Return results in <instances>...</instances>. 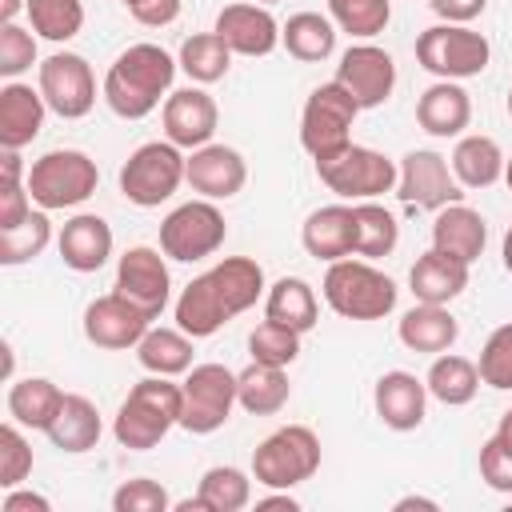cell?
Segmentation results:
<instances>
[{
	"instance_id": "cell-1",
	"label": "cell",
	"mask_w": 512,
	"mask_h": 512,
	"mask_svg": "<svg viewBox=\"0 0 512 512\" xmlns=\"http://www.w3.org/2000/svg\"><path fill=\"white\" fill-rule=\"evenodd\" d=\"M264 292H268L264 268L252 256H224L220 264H212L208 272L184 284V292L172 304L176 328H184L192 340H208L232 316L248 312Z\"/></svg>"
},
{
	"instance_id": "cell-2",
	"label": "cell",
	"mask_w": 512,
	"mask_h": 512,
	"mask_svg": "<svg viewBox=\"0 0 512 512\" xmlns=\"http://www.w3.org/2000/svg\"><path fill=\"white\" fill-rule=\"evenodd\" d=\"M176 56H168L160 44H128L104 72L100 96L120 120H144L156 108H164L172 80H176Z\"/></svg>"
},
{
	"instance_id": "cell-3",
	"label": "cell",
	"mask_w": 512,
	"mask_h": 512,
	"mask_svg": "<svg viewBox=\"0 0 512 512\" xmlns=\"http://www.w3.org/2000/svg\"><path fill=\"white\" fill-rule=\"evenodd\" d=\"M180 408H184V388L172 384V376H152L148 372L120 400L116 420H112V436L128 452H148L172 428H180Z\"/></svg>"
},
{
	"instance_id": "cell-4",
	"label": "cell",
	"mask_w": 512,
	"mask_h": 512,
	"mask_svg": "<svg viewBox=\"0 0 512 512\" xmlns=\"http://www.w3.org/2000/svg\"><path fill=\"white\" fill-rule=\"evenodd\" d=\"M324 304L344 316V320H384L392 308H396V280L384 276L372 260H356V256H344V260H332L328 272H324Z\"/></svg>"
},
{
	"instance_id": "cell-5",
	"label": "cell",
	"mask_w": 512,
	"mask_h": 512,
	"mask_svg": "<svg viewBox=\"0 0 512 512\" xmlns=\"http://www.w3.org/2000/svg\"><path fill=\"white\" fill-rule=\"evenodd\" d=\"M100 184V168L80 148H52L28 168V196L44 212L76 208L84 204Z\"/></svg>"
},
{
	"instance_id": "cell-6",
	"label": "cell",
	"mask_w": 512,
	"mask_h": 512,
	"mask_svg": "<svg viewBox=\"0 0 512 512\" xmlns=\"http://www.w3.org/2000/svg\"><path fill=\"white\" fill-rule=\"evenodd\" d=\"M312 164H316L320 184L348 204L396 192V180H400V164L376 148H364V144H348V148H340L324 160H312Z\"/></svg>"
},
{
	"instance_id": "cell-7",
	"label": "cell",
	"mask_w": 512,
	"mask_h": 512,
	"mask_svg": "<svg viewBox=\"0 0 512 512\" xmlns=\"http://www.w3.org/2000/svg\"><path fill=\"white\" fill-rule=\"evenodd\" d=\"M320 472V436L308 424H284L252 452V476L264 488H296Z\"/></svg>"
},
{
	"instance_id": "cell-8",
	"label": "cell",
	"mask_w": 512,
	"mask_h": 512,
	"mask_svg": "<svg viewBox=\"0 0 512 512\" xmlns=\"http://www.w3.org/2000/svg\"><path fill=\"white\" fill-rule=\"evenodd\" d=\"M492 44L468 24H432L416 36V64L436 80H472L488 68Z\"/></svg>"
},
{
	"instance_id": "cell-9",
	"label": "cell",
	"mask_w": 512,
	"mask_h": 512,
	"mask_svg": "<svg viewBox=\"0 0 512 512\" xmlns=\"http://www.w3.org/2000/svg\"><path fill=\"white\" fill-rule=\"evenodd\" d=\"M184 148L172 140H148L120 164V192L136 208H160L184 184Z\"/></svg>"
},
{
	"instance_id": "cell-10",
	"label": "cell",
	"mask_w": 512,
	"mask_h": 512,
	"mask_svg": "<svg viewBox=\"0 0 512 512\" xmlns=\"http://www.w3.org/2000/svg\"><path fill=\"white\" fill-rule=\"evenodd\" d=\"M356 116H360V104L336 80L312 88L304 108H300V144H304V152L312 160H324V156L348 148Z\"/></svg>"
},
{
	"instance_id": "cell-11",
	"label": "cell",
	"mask_w": 512,
	"mask_h": 512,
	"mask_svg": "<svg viewBox=\"0 0 512 512\" xmlns=\"http://www.w3.org/2000/svg\"><path fill=\"white\" fill-rule=\"evenodd\" d=\"M224 236H228V220L216 208V200H204V196L172 208L160 220V252L168 260H180V264H196L204 256H216L224 248Z\"/></svg>"
},
{
	"instance_id": "cell-12",
	"label": "cell",
	"mask_w": 512,
	"mask_h": 512,
	"mask_svg": "<svg viewBox=\"0 0 512 512\" xmlns=\"http://www.w3.org/2000/svg\"><path fill=\"white\" fill-rule=\"evenodd\" d=\"M184 408H180V428L192 436H212L216 428L228 424L236 400V372L208 360V364H192L184 372Z\"/></svg>"
},
{
	"instance_id": "cell-13",
	"label": "cell",
	"mask_w": 512,
	"mask_h": 512,
	"mask_svg": "<svg viewBox=\"0 0 512 512\" xmlns=\"http://www.w3.org/2000/svg\"><path fill=\"white\" fill-rule=\"evenodd\" d=\"M36 88L60 120H84L96 108V72L80 52H52L36 64Z\"/></svg>"
},
{
	"instance_id": "cell-14",
	"label": "cell",
	"mask_w": 512,
	"mask_h": 512,
	"mask_svg": "<svg viewBox=\"0 0 512 512\" xmlns=\"http://www.w3.org/2000/svg\"><path fill=\"white\" fill-rule=\"evenodd\" d=\"M400 180H396V196L408 208H424V212H440L448 204L464 200V184L456 180L452 164L432 152V148H412L400 160Z\"/></svg>"
},
{
	"instance_id": "cell-15",
	"label": "cell",
	"mask_w": 512,
	"mask_h": 512,
	"mask_svg": "<svg viewBox=\"0 0 512 512\" xmlns=\"http://www.w3.org/2000/svg\"><path fill=\"white\" fill-rule=\"evenodd\" d=\"M332 80L360 104V112L364 108H380L392 96V88H396V60L380 44L360 40V44H348L344 48Z\"/></svg>"
},
{
	"instance_id": "cell-16",
	"label": "cell",
	"mask_w": 512,
	"mask_h": 512,
	"mask_svg": "<svg viewBox=\"0 0 512 512\" xmlns=\"http://www.w3.org/2000/svg\"><path fill=\"white\" fill-rule=\"evenodd\" d=\"M116 292L128 296L144 316H160L172 300V272H168V256L160 248L136 244L116 260Z\"/></svg>"
},
{
	"instance_id": "cell-17",
	"label": "cell",
	"mask_w": 512,
	"mask_h": 512,
	"mask_svg": "<svg viewBox=\"0 0 512 512\" xmlns=\"http://www.w3.org/2000/svg\"><path fill=\"white\" fill-rule=\"evenodd\" d=\"M84 340L104 348V352H124V348H136L144 340V332L152 328V316H144L128 296H120L116 288L96 296L88 308H84Z\"/></svg>"
},
{
	"instance_id": "cell-18",
	"label": "cell",
	"mask_w": 512,
	"mask_h": 512,
	"mask_svg": "<svg viewBox=\"0 0 512 512\" xmlns=\"http://www.w3.org/2000/svg\"><path fill=\"white\" fill-rule=\"evenodd\" d=\"M160 120H164V140H172L184 152H196V148L212 144L216 124H220V108L204 92V84H188V88L168 92Z\"/></svg>"
},
{
	"instance_id": "cell-19",
	"label": "cell",
	"mask_w": 512,
	"mask_h": 512,
	"mask_svg": "<svg viewBox=\"0 0 512 512\" xmlns=\"http://www.w3.org/2000/svg\"><path fill=\"white\" fill-rule=\"evenodd\" d=\"M212 32H220V40H224L236 56H252V60L280 48V20H276L264 4H252V0L224 4V8L216 12Z\"/></svg>"
},
{
	"instance_id": "cell-20",
	"label": "cell",
	"mask_w": 512,
	"mask_h": 512,
	"mask_svg": "<svg viewBox=\"0 0 512 512\" xmlns=\"http://www.w3.org/2000/svg\"><path fill=\"white\" fill-rule=\"evenodd\" d=\"M184 184L204 200H232L248 184V164L232 144H204L188 152Z\"/></svg>"
},
{
	"instance_id": "cell-21",
	"label": "cell",
	"mask_w": 512,
	"mask_h": 512,
	"mask_svg": "<svg viewBox=\"0 0 512 512\" xmlns=\"http://www.w3.org/2000/svg\"><path fill=\"white\" fill-rule=\"evenodd\" d=\"M372 404H376V416L384 428L392 432H412L424 424V412H428V384L404 368H392L376 380L372 388Z\"/></svg>"
},
{
	"instance_id": "cell-22",
	"label": "cell",
	"mask_w": 512,
	"mask_h": 512,
	"mask_svg": "<svg viewBox=\"0 0 512 512\" xmlns=\"http://www.w3.org/2000/svg\"><path fill=\"white\" fill-rule=\"evenodd\" d=\"M300 244L312 260H344V256H356V216H352V204L340 200V204H324L316 212H308L304 228H300Z\"/></svg>"
},
{
	"instance_id": "cell-23",
	"label": "cell",
	"mask_w": 512,
	"mask_h": 512,
	"mask_svg": "<svg viewBox=\"0 0 512 512\" xmlns=\"http://www.w3.org/2000/svg\"><path fill=\"white\" fill-rule=\"evenodd\" d=\"M112 224L96 212H76L72 220H64L60 236H56V248H60V260L64 268L72 272H100L112 256Z\"/></svg>"
},
{
	"instance_id": "cell-24",
	"label": "cell",
	"mask_w": 512,
	"mask_h": 512,
	"mask_svg": "<svg viewBox=\"0 0 512 512\" xmlns=\"http://www.w3.org/2000/svg\"><path fill=\"white\" fill-rule=\"evenodd\" d=\"M484 244H488V224L476 208H468L464 200L460 204H448L440 212H432V248L444 252V256H456L464 260L468 268L484 256Z\"/></svg>"
},
{
	"instance_id": "cell-25",
	"label": "cell",
	"mask_w": 512,
	"mask_h": 512,
	"mask_svg": "<svg viewBox=\"0 0 512 512\" xmlns=\"http://www.w3.org/2000/svg\"><path fill=\"white\" fill-rule=\"evenodd\" d=\"M416 124L440 140L464 136V128L472 124V96L464 92L460 80H436L416 100Z\"/></svg>"
},
{
	"instance_id": "cell-26",
	"label": "cell",
	"mask_w": 512,
	"mask_h": 512,
	"mask_svg": "<svg viewBox=\"0 0 512 512\" xmlns=\"http://www.w3.org/2000/svg\"><path fill=\"white\" fill-rule=\"evenodd\" d=\"M48 104L40 88L8 80L0 88V148H28L44 128Z\"/></svg>"
},
{
	"instance_id": "cell-27",
	"label": "cell",
	"mask_w": 512,
	"mask_h": 512,
	"mask_svg": "<svg viewBox=\"0 0 512 512\" xmlns=\"http://www.w3.org/2000/svg\"><path fill=\"white\" fill-rule=\"evenodd\" d=\"M396 336H400V344H404L408 352L440 356V352H448V348L456 344L460 324H456V316L448 312V304H420V300H416V304L400 316Z\"/></svg>"
},
{
	"instance_id": "cell-28",
	"label": "cell",
	"mask_w": 512,
	"mask_h": 512,
	"mask_svg": "<svg viewBox=\"0 0 512 512\" xmlns=\"http://www.w3.org/2000/svg\"><path fill=\"white\" fill-rule=\"evenodd\" d=\"M52 440V448L68 452V456H80V452H92L104 436V420H100V408L80 396V392H64V404L56 412V420L48 424L44 432Z\"/></svg>"
},
{
	"instance_id": "cell-29",
	"label": "cell",
	"mask_w": 512,
	"mask_h": 512,
	"mask_svg": "<svg viewBox=\"0 0 512 512\" xmlns=\"http://www.w3.org/2000/svg\"><path fill=\"white\" fill-rule=\"evenodd\" d=\"M408 288L420 304H452L468 288V264L428 248L424 256H416V264L408 272Z\"/></svg>"
},
{
	"instance_id": "cell-30",
	"label": "cell",
	"mask_w": 512,
	"mask_h": 512,
	"mask_svg": "<svg viewBox=\"0 0 512 512\" xmlns=\"http://www.w3.org/2000/svg\"><path fill=\"white\" fill-rule=\"evenodd\" d=\"M504 152H500V144L492 140V136H484V132H468V136H460L456 140V148H452V172H456V180L464 184V188H492L496 180H504Z\"/></svg>"
},
{
	"instance_id": "cell-31",
	"label": "cell",
	"mask_w": 512,
	"mask_h": 512,
	"mask_svg": "<svg viewBox=\"0 0 512 512\" xmlns=\"http://www.w3.org/2000/svg\"><path fill=\"white\" fill-rule=\"evenodd\" d=\"M264 316L276 320V324H288L296 328L300 336L316 328L320 320V300H316V288L300 276H280L276 284H268L264 292Z\"/></svg>"
},
{
	"instance_id": "cell-32",
	"label": "cell",
	"mask_w": 512,
	"mask_h": 512,
	"mask_svg": "<svg viewBox=\"0 0 512 512\" xmlns=\"http://www.w3.org/2000/svg\"><path fill=\"white\" fill-rule=\"evenodd\" d=\"M336 24L332 16H320V12H296L280 24V44L292 60L300 64H324L332 52H336Z\"/></svg>"
},
{
	"instance_id": "cell-33",
	"label": "cell",
	"mask_w": 512,
	"mask_h": 512,
	"mask_svg": "<svg viewBox=\"0 0 512 512\" xmlns=\"http://www.w3.org/2000/svg\"><path fill=\"white\" fill-rule=\"evenodd\" d=\"M424 384H428V396H432V400H440V404H448V408H464V404L476 400V392H480L484 380H480V368H476L468 356H456V352L448 348V352L432 356Z\"/></svg>"
},
{
	"instance_id": "cell-34",
	"label": "cell",
	"mask_w": 512,
	"mask_h": 512,
	"mask_svg": "<svg viewBox=\"0 0 512 512\" xmlns=\"http://www.w3.org/2000/svg\"><path fill=\"white\" fill-rule=\"evenodd\" d=\"M60 404H64V392L48 376H24V380H12L8 388V420L32 432H48Z\"/></svg>"
},
{
	"instance_id": "cell-35",
	"label": "cell",
	"mask_w": 512,
	"mask_h": 512,
	"mask_svg": "<svg viewBox=\"0 0 512 512\" xmlns=\"http://www.w3.org/2000/svg\"><path fill=\"white\" fill-rule=\"evenodd\" d=\"M292 396V384H288V372L276 368V364H260L252 360L244 372H236V400L244 412L252 416H276Z\"/></svg>"
},
{
	"instance_id": "cell-36",
	"label": "cell",
	"mask_w": 512,
	"mask_h": 512,
	"mask_svg": "<svg viewBox=\"0 0 512 512\" xmlns=\"http://www.w3.org/2000/svg\"><path fill=\"white\" fill-rule=\"evenodd\" d=\"M192 344L196 340L184 328H148L136 344V360L152 376H184L192 368Z\"/></svg>"
},
{
	"instance_id": "cell-37",
	"label": "cell",
	"mask_w": 512,
	"mask_h": 512,
	"mask_svg": "<svg viewBox=\"0 0 512 512\" xmlns=\"http://www.w3.org/2000/svg\"><path fill=\"white\" fill-rule=\"evenodd\" d=\"M232 56H236V52L220 40V32H192V36L180 44L176 64H180V72H184L192 84H216V80L228 76Z\"/></svg>"
},
{
	"instance_id": "cell-38",
	"label": "cell",
	"mask_w": 512,
	"mask_h": 512,
	"mask_svg": "<svg viewBox=\"0 0 512 512\" xmlns=\"http://www.w3.org/2000/svg\"><path fill=\"white\" fill-rule=\"evenodd\" d=\"M352 216H356V256L364 260H380V256H392L396 244H400V224L396 216L376 204V200H356L352 204Z\"/></svg>"
},
{
	"instance_id": "cell-39",
	"label": "cell",
	"mask_w": 512,
	"mask_h": 512,
	"mask_svg": "<svg viewBox=\"0 0 512 512\" xmlns=\"http://www.w3.org/2000/svg\"><path fill=\"white\" fill-rule=\"evenodd\" d=\"M252 480L256 476H248L236 464H216V468H208L200 476L196 496L204 500L208 512H240V508L252 504Z\"/></svg>"
},
{
	"instance_id": "cell-40",
	"label": "cell",
	"mask_w": 512,
	"mask_h": 512,
	"mask_svg": "<svg viewBox=\"0 0 512 512\" xmlns=\"http://www.w3.org/2000/svg\"><path fill=\"white\" fill-rule=\"evenodd\" d=\"M28 24L40 40L68 44L84 28V0H28Z\"/></svg>"
},
{
	"instance_id": "cell-41",
	"label": "cell",
	"mask_w": 512,
	"mask_h": 512,
	"mask_svg": "<svg viewBox=\"0 0 512 512\" xmlns=\"http://www.w3.org/2000/svg\"><path fill=\"white\" fill-rule=\"evenodd\" d=\"M328 16L352 40H372L392 20V0H328Z\"/></svg>"
},
{
	"instance_id": "cell-42",
	"label": "cell",
	"mask_w": 512,
	"mask_h": 512,
	"mask_svg": "<svg viewBox=\"0 0 512 512\" xmlns=\"http://www.w3.org/2000/svg\"><path fill=\"white\" fill-rule=\"evenodd\" d=\"M48 240H52V220H48L44 208H36L24 224L0 232V264H4V268L28 264V260H36V256L48 248Z\"/></svg>"
},
{
	"instance_id": "cell-43",
	"label": "cell",
	"mask_w": 512,
	"mask_h": 512,
	"mask_svg": "<svg viewBox=\"0 0 512 512\" xmlns=\"http://www.w3.org/2000/svg\"><path fill=\"white\" fill-rule=\"evenodd\" d=\"M248 352H252V360H260V364L288 368V364L300 356V332L264 316V320L248 332Z\"/></svg>"
},
{
	"instance_id": "cell-44",
	"label": "cell",
	"mask_w": 512,
	"mask_h": 512,
	"mask_svg": "<svg viewBox=\"0 0 512 512\" xmlns=\"http://www.w3.org/2000/svg\"><path fill=\"white\" fill-rule=\"evenodd\" d=\"M476 368H480V380L488 388H496V392H508L512 388V320L488 332Z\"/></svg>"
},
{
	"instance_id": "cell-45",
	"label": "cell",
	"mask_w": 512,
	"mask_h": 512,
	"mask_svg": "<svg viewBox=\"0 0 512 512\" xmlns=\"http://www.w3.org/2000/svg\"><path fill=\"white\" fill-rule=\"evenodd\" d=\"M32 472V444L28 436L20 432L16 420H8L0 428V488H16L24 484Z\"/></svg>"
},
{
	"instance_id": "cell-46",
	"label": "cell",
	"mask_w": 512,
	"mask_h": 512,
	"mask_svg": "<svg viewBox=\"0 0 512 512\" xmlns=\"http://www.w3.org/2000/svg\"><path fill=\"white\" fill-rule=\"evenodd\" d=\"M32 64H36V32L32 28H20L16 20L0 24V76L4 80H16Z\"/></svg>"
},
{
	"instance_id": "cell-47",
	"label": "cell",
	"mask_w": 512,
	"mask_h": 512,
	"mask_svg": "<svg viewBox=\"0 0 512 512\" xmlns=\"http://www.w3.org/2000/svg\"><path fill=\"white\" fill-rule=\"evenodd\" d=\"M172 496L160 480L148 476H132L112 492V512H168Z\"/></svg>"
},
{
	"instance_id": "cell-48",
	"label": "cell",
	"mask_w": 512,
	"mask_h": 512,
	"mask_svg": "<svg viewBox=\"0 0 512 512\" xmlns=\"http://www.w3.org/2000/svg\"><path fill=\"white\" fill-rule=\"evenodd\" d=\"M480 480L492 492H512V444L500 440L496 432L480 444Z\"/></svg>"
},
{
	"instance_id": "cell-49",
	"label": "cell",
	"mask_w": 512,
	"mask_h": 512,
	"mask_svg": "<svg viewBox=\"0 0 512 512\" xmlns=\"http://www.w3.org/2000/svg\"><path fill=\"white\" fill-rule=\"evenodd\" d=\"M28 216H32L28 180H0V232L24 224Z\"/></svg>"
},
{
	"instance_id": "cell-50",
	"label": "cell",
	"mask_w": 512,
	"mask_h": 512,
	"mask_svg": "<svg viewBox=\"0 0 512 512\" xmlns=\"http://www.w3.org/2000/svg\"><path fill=\"white\" fill-rule=\"evenodd\" d=\"M136 24L144 28H168L180 16V0H140L136 8H128Z\"/></svg>"
},
{
	"instance_id": "cell-51",
	"label": "cell",
	"mask_w": 512,
	"mask_h": 512,
	"mask_svg": "<svg viewBox=\"0 0 512 512\" xmlns=\"http://www.w3.org/2000/svg\"><path fill=\"white\" fill-rule=\"evenodd\" d=\"M428 8L440 16V24H472L488 0H428Z\"/></svg>"
},
{
	"instance_id": "cell-52",
	"label": "cell",
	"mask_w": 512,
	"mask_h": 512,
	"mask_svg": "<svg viewBox=\"0 0 512 512\" xmlns=\"http://www.w3.org/2000/svg\"><path fill=\"white\" fill-rule=\"evenodd\" d=\"M0 512H52L48 496L32 492V488H4V500H0Z\"/></svg>"
},
{
	"instance_id": "cell-53",
	"label": "cell",
	"mask_w": 512,
	"mask_h": 512,
	"mask_svg": "<svg viewBox=\"0 0 512 512\" xmlns=\"http://www.w3.org/2000/svg\"><path fill=\"white\" fill-rule=\"evenodd\" d=\"M256 508H288V512H296V508H300V500H296V496H288V488H272V496L256 500Z\"/></svg>"
},
{
	"instance_id": "cell-54",
	"label": "cell",
	"mask_w": 512,
	"mask_h": 512,
	"mask_svg": "<svg viewBox=\"0 0 512 512\" xmlns=\"http://www.w3.org/2000/svg\"><path fill=\"white\" fill-rule=\"evenodd\" d=\"M408 508H432V512H436L440 504L428 500V496H400V500H396V512H408Z\"/></svg>"
},
{
	"instance_id": "cell-55",
	"label": "cell",
	"mask_w": 512,
	"mask_h": 512,
	"mask_svg": "<svg viewBox=\"0 0 512 512\" xmlns=\"http://www.w3.org/2000/svg\"><path fill=\"white\" fill-rule=\"evenodd\" d=\"M28 8V0H0V24H8V20H16L20 12Z\"/></svg>"
},
{
	"instance_id": "cell-56",
	"label": "cell",
	"mask_w": 512,
	"mask_h": 512,
	"mask_svg": "<svg viewBox=\"0 0 512 512\" xmlns=\"http://www.w3.org/2000/svg\"><path fill=\"white\" fill-rule=\"evenodd\" d=\"M500 260H504V272L512 276V228L504 232V244H500Z\"/></svg>"
},
{
	"instance_id": "cell-57",
	"label": "cell",
	"mask_w": 512,
	"mask_h": 512,
	"mask_svg": "<svg viewBox=\"0 0 512 512\" xmlns=\"http://www.w3.org/2000/svg\"><path fill=\"white\" fill-rule=\"evenodd\" d=\"M496 436H500V440H508V444H512V408H508V412H504V416H500V424H496Z\"/></svg>"
},
{
	"instance_id": "cell-58",
	"label": "cell",
	"mask_w": 512,
	"mask_h": 512,
	"mask_svg": "<svg viewBox=\"0 0 512 512\" xmlns=\"http://www.w3.org/2000/svg\"><path fill=\"white\" fill-rule=\"evenodd\" d=\"M12 364H16V356H12V344H4V376L12 380Z\"/></svg>"
},
{
	"instance_id": "cell-59",
	"label": "cell",
	"mask_w": 512,
	"mask_h": 512,
	"mask_svg": "<svg viewBox=\"0 0 512 512\" xmlns=\"http://www.w3.org/2000/svg\"><path fill=\"white\" fill-rule=\"evenodd\" d=\"M504 184H508V192H512V156L504 160Z\"/></svg>"
},
{
	"instance_id": "cell-60",
	"label": "cell",
	"mask_w": 512,
	"mask_h": 512,
	"mask_svg": "<svg viewBox=\"0 0 512 512\" xmlns=\"http://www.w3.org/2000/svg\"><path fill=\"white\" fill-rule=\"evenodd\" d=\"M504 108H508V120H512V88H508V100H504Z\"/></svg>"
},
{
	"instance_id": "cell-61",
	"label": "cell",
	"mask_w": 512,
	"mask_h": 512,
	"mask_svg": "<svg viewBox=\"0 0 512 512\" xmlns=\"http://www.w3.org/2000/svg\"><path fill=\"white\" fill-rule=\"evenodd\" d=\"M120 4H124V8H136V4H140V0H120Z\"/></svg>"
},
{
	"instance_id": "cell-62",
	"label": "cell",
	"mask_w": 512,
	"mask_h": 512,
	"mask_svg": "<svg viewBox=\"0 0 512 512\" xmlns=\"http://www.w3.org/2000/svg\"><path fill=\"white\" fill-rule=\"evenodd\" d=\"M252 4H264V8H268V4H276V0H252Z\"/></svg>"
}]
</instances>
